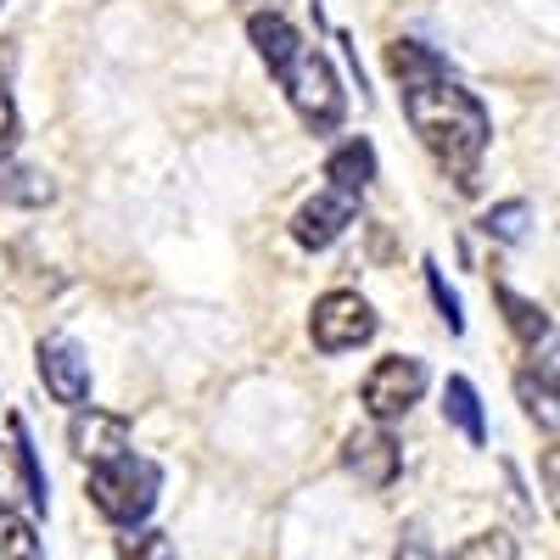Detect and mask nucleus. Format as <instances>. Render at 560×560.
Instances as JSON below:
<instances>
[{"mask_svg":"<svg viewBox=\"0 0 560 560\" xmlns=\"http://www.w3.org/2000/svg\"><path fill=\"white\" fill-rule=\"evenodd\" d=\"M258 57L269 62V73L280 79L287 102L303 113L308 129H337L342 124V84H337V68L325 62L314 45H303V34L280 18V12H253L247 23Z\"/></svg>","mask_w":560,"mask_h":560,"instance_id":"nucleus-1","label":"nucleus"},{"mask_svg":"<svg viewBox=\"0 0 560 560\" xmlns=\"http://www.w3.org/2000/svg\"><path fill=\"white\" fill-rule=\"evenodd\" d=\"M34 359H39L45 393H51L57 404H68V409H84V398H90V359H84V348L73 337H45Z\"/></svg>","mask_w":560,"mask_h":560,"instance_id":"nucleus-6","label":"nucleus"},{"mask_svg":"<svg viewBox=\"0 0 560 560\" xmlns=\"http://www.w3.org/2000/svg\"><path fill=\"white\" fill-rule=\"evenodd\" d=\"M538 477H544V493H549L555 522H560V443H549V448L538 454Z\"/></svg>","mask_w":560,"mask_h":560,"instance_id":"nucleus-20","label":"nucleus"},{"mask_svg":"<svg viewBox=\"0 0 560 560\" xmlns=\"http://www.w3.org/2000/svg\"><path fill=\"white\" fill-rule=\"evenodd\" d=\"M118 555H124V560H179L174 538H168V533H152V527L129 533V538L118 544Z\"/></svg>","mask_w":560,"mask_h":560,"instance_id":"nucleus-18","label":"nucleus"},{"mask_svg":"<svg viewBox=\"0 0 560 560\" xmlns=\"http://www.w3.org/2000/svg\"><path fill=\"white\" fill-rule=\"evenodd\" d=\"M325 179H331L337 191H348V197H364L370 179H376V147H370V140H348V147H337L331 158H325Z\"/></svg>","mask_w":560,"mask_h":560,"instance_id":"nucleus-11","label":"nucleus"},{"mask_svg":"<svg viewBox=\"0 0 560 560\" xmlns=\"http://www.w3.org/2000/svg\"><path fill=\"white\" fill-rule=\"evenodd\" d=\"M308 337L319 353H348V348H364L376 337V308H370L359 292H325L308 314Z\"/></svg>","mask_w":560,"mask_h":560,"instance_id":"nucleus-4","label":"nucleus"},{"mask_svg":"<svg viewBox=\"0 0 560 560\" xmlns=\"http://www.w3.org/2000/svg\"><path fill=\"white\" fill-rule=\"evenodd\" d=\"M427 287H432V303H438V314H443V325L448 331H465V314H459V298L448 292V280H443V269L427 258Z\"/></svg>","mask_w":560,"mask_h":560,"instance_id":"nucleus-19","label":"nucleus"},{"mask_svg":"<svg viewBox=\"0 0 560 560\" xmlns=\"http://www.w3.org/2000/svg\"><path fill=\"white\" fill-rule=\"evenodd\" d=\"M404 118L415 124V135L427 140V152L459 174V185H471L482 152H488V113L471 90H459L454 79H438V84H420V90H404Z\"/></svg>","mask_w":560,"mask_h":560,"instance_id":"nucleus-2","label":"nucleus"},{"mask_svg":"<svg viewBox=\"0 0 560 560\" xmlns=\"http://www.w3.org/2000/svg\"><path fill=\"white\" fill-rule=\"evenodd\" d=\"M398 560H427V549H420V538L409 544V555H398Z\"/></svg>","mask_w":560,"mask_h":560,"instance_id":"nucleus-22","label":"nucleus"},{"mask_svg":"<svg viewBox=\"0 0 560 560\" xmlns=\"http://www.w3.org/2000/svg\"><path fill=\"white\" fill-rule=\"evenodd\" d=\"M348 224H353V197H348V191H325V197H314V202L298 208L292 236H298V247L319 253V247H331Z\"/></svg>","mask_w":560,"mask_h":560,"instance_id":"nucleus-9","label":"nucleus"},{"mask_svg":"<svg viewBox=\"0 0 560 560\" xmlns=\"http://www.w3.org/2000/svg\"><path fill=\"white\" fill-rule=\"evenodd\" d=\"M516 393H522V404H527V415L538 420V427L560 432V387H549L538 370H527V376H516Z\"/></svg>","mask_w":560,"mask_h":560,"instance_id":"nucleus-14","label":"nucleus"},{"mask_svg":"<svg viewBox=\"0 0 560 560\" xmlns=\"http://www.w3.org/2000/svg\"><path fill=\"white\" fill-rule=\"evenodd\" d=\"M0 560H45L34 527L18 516V510H7V504H0Z\"/></svg>","mask_w":560,"mask_h":560,"instance_id":"nucleus-15","label":"nucleus"},{"mask_svg":"<svg viewBox=\"0 0 560 560\" xmlns=\"http://www.w3.org/2000/svg\"><path fill=\"white\" fill-rule=\"evenodd\" d=\"M68 448L84 465H113V459L135 454L129 448V420L124 415H107V409H79L68 420Z\"/></svg>","mask_w":560,"mask_h":560,"instance_id":"nucleus-7","label":"nucleus"},{"mask_svg":"<svg viewBox=\"0 0 560 560\" xmlns=\"http://www.w3.org/2000/svg\"><path fill=\"white\" fill-rule=\"evenodd\" d=\"M57 197V185L45 179L39 168H7L0 174V202H18V208H45Z\"/></svg>","mask_w":560,"mask_h":560,"instance_id":"nucleus-13","label":"nucleus"},{"mask_svg":"<svg viewBox=\"0 0 560 560\" xmlns=\"http://www.w3.org/2000/svg\"><path fill=\"white\" fill-rule=\"evenodd\" d=\"M527 224H533V208H527V202H499V208H488V219H482V230H488L493 242H522Z\"/></svg>","mask_w":560,"mask_h":560,"instance_id":"nucleus-16","label":"nucleus"},{"mask_svg":"<svg viewBox=\"0 0 560 560\" xmlns=\"http://www.w3.org/2000/svg\"><path fill=\"white\" fill-rule=\"evenodd\" d=\"M158 488H163V471L140 454H124L113 465H90V499H96L107 522H118L129 533L158 510Z\"/></svg>","mask_w":560,"mask_h":560,"instance_id":"nucleus-3","label":"nucleus"},{"mask_svg":"<svg viewBox=\"0 0 560 560\" xmlns=\"http://www.w3.org/2000/svg\"><path fill=\"white\" fill-rule=\"evenodd\" d=\"M342 465H348L364 488H393L404 454H398V443L382 432V420H376V427H359V432L342 443Z\"/></svg>","mask_w":560,"mask_h":560,"instance_id":"nucleus-8","label":"nucleus"},{"mask_svg":"<svg viewBox=\"0 0 560 560\" xmlns=\"http://www.w3.org/2000/svg\"><path fill=\"white\" fill-rule=\"evenodd\" d=\"M443 415H448L454 427L465 432V443H471V448H482V443H488V427H482V404H477V387L465 382V376H448V387H443Z\"/></svg>","mask_w":560,"mask_h":560,"instance_id":"nucleus-12","label":"nucleus"},{"mask_svg":"<svg viewBox=\"0 0 560 560\" xmlns=\"http://www.w3.org/2000/svg\"><path fill=\"white\" fill-rule=\"evenodd\" d=\"M387 73H393L404 90H420V84L448 79V62L432 51V45H420V39H393V45H387Z\"/></svg>","mask_w":560,"mask_h":560,"instance_id":"nucleus-10","label":"nucleus"},{"mask_svg":"<svg viewBox=\"0 0 560 560\" xmlns=\"http://www.w3.org/2000/svg\"><path fill=\"white\" fill-rule=\"evenodd\" d=\"M448 560H516V538H510V533H477V538H465Z\"/></svg>","mask_w":560,"mask_h":560,"instance_id":"nucleus-17","label":"nucleus"},{"mask_svg":"<svg viewBox=\"0 0 560 560\" xmlns=\"http://www.w3.org/2000/svg\"><path fill=\"white\" fill-rule=\"evenodd\" d=\"M420 393H427V364L420 359H409V353H393V359H382L376 370L364 376V409H370V420H398V415H409L415 404H420Z\"/></svg>","mask_w":560,"mask_h":560,"instance_id":"nucleus-5","label":"nucleus"},{"mask_svg":"<svg viewBox=\"0 0 560 560\" xmlns=\"http://www.w3.org/2000/svg\"><path fill=\"white\" fill-rule=\"evenodd\" d=\"M18 147V107H12V90L0 84V158H12Z\"/></svg>","mask_w":560,"mask_h":560,"instance_id":"nucleus-21","label":"nucleus"}]
</instances>
